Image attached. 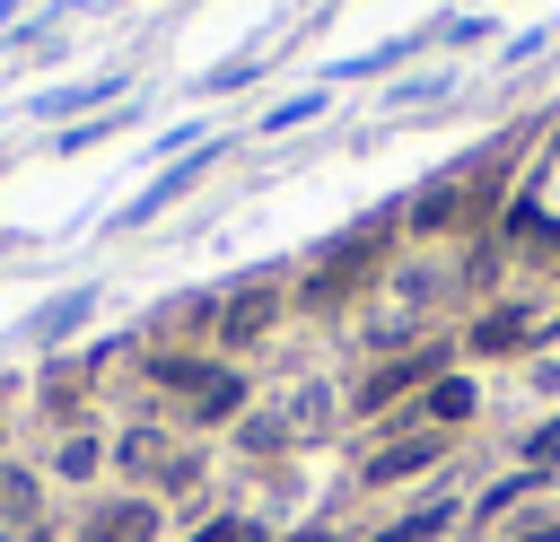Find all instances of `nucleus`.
<instances>
[{
	"label": "nucleus",
	"mask_w": 560,
	"mask_h": 542,
	"mask_svg": "<svg viewBox=\"0 0 560 542\" xmlns=\"http://www.w3.org/2000/svg\"><path fill=\"white\" fill-rule=\"evenodd\" d=\"M158 533H166V507H158L149 490L96 498V507H79V525H70V542H158Z\"/></svg>",
	"instance_id": "obj_1"
},
{
	"label": "nucleus",
	"mask_w": 560,
	"mask_h": 542,
	"mask_svg": "<svg viewBox=\"0 0 560 542\" xmlns=\"http://www.w3.org/2000/svg\"><path fill=\"white\" fill-rule=\"evenodd\" d=\"M472 411H481V385H472V376H429V385H420V411H411V428H446V437H455Z\"/></svg>",
	"instance_id": "obj_7"
},
{
	"label": "nucleus",
	"mask_w": 560,
	"mask_h": 542,
	"mask_svg": "<svg viewBox=\"0 0 560 542\" xmlns=\"http://www.w3.org/2000/svg\"><path fill=\"white\" fill-rule=\"evenodd\" d=\"M376 254H385V236H376V227H368V236L324 245V262L306 271V306H341V297H359V280L376 271Z\"/></svg>",
	"instance_id": "obj_2"
},
{
	"label": "nucleus",
	"mask_w": 560,
	"mask_h": 542,
	"mask_svg": "<svg viewBox=\"0 0 560 542\" xmlns=\"http://www.w3.org/2000/svg\"><path fill=\"white\" fill-rule=\"evenodd\" d=\"M446 446H455L446 428H402V437H385V446L368 455V472H359V481H368V490H394V481H420L429 463H446Z\"/></svg>",
	"instance_id": "obj_5"
},
{
	"label": "nucleus",
	"mask_w": 560,
	"mask_h": 542,
	"mask_svg": "<svg viewBox=\"0 0 560 542\" xmlns=\"http://www.w3.org/2000/svg\"><path fill=\"white\" fill-rule=\"evenodd\" d=\"M280 306H289V297H280V280H245L236 297H219V323H210V332H219V350H254V341L280 323Z\"/></svg>",
	"instance_id": "obj_4"
},
{
	"label": "nucleus",
	"mask_w": 560,
	"mask_h": 542,
	"mask_svg": "<svg viewBox=\"0 0 560 542\" xmlns=\"http://www.w3.org/2000/svg\"><path fill=\"white\" fill-rule=\"evenodd\" d=\"M525 472H542V481L560 472V411H551V420H542V428L525 437Z\"/></svg>",
	"instance_id": "obj_11"
},
{
	"label": "nucleus",
	"mask_w": 560,
	"mask_h": 542,
	"mask_svg": "<svg viewBox=\"0 0 560 542\" xmlns=\"http://www.w3.org/2000/svg\"><path fill=\"white\" fill-rule=\"evenodd\" d=\"M114 463V437H96V428H61V446H52V481H96Z\"/></svg>",
	"instance_id": "obj_9"
},
{
	"label": "nucleus",
	"mask_w": 560,
	"mask_h": 542,
	"mask_svg": "<svg viewBox=\"0 0 560 542\" xmlns=\"http://www.w3.org/2000/svg\"><path fill=\"white\" fill-rule=\"evenodd\" d=\"M79 315H88V288H70L61 306H44V315H35V332H44V341H61V332H70Z\"/></svg>",
	"instance_id": "obj_13"
},
{
	"label": "nucleus",
	"mask_w": 560,
	"mask_h": 542,
	"mask_svg": "<svg viewBox=\"0 0 560 542\" xmlns=\"http://www.w3.org/2000/svg\"><path fill=\"white\" fill-rule=\"evenodd\" d=\"M455 525V498H429V507H411V516H394L385 533H368V542H438Z\"/></svg>",
	"instance_id": "obj_10"
},
{
	"label": "nucleus",
	"mask_w": 560,
	"mask_h": 542,
	"mask_svg": "<svg viewBox=\"0 0 560 542\" xmlns=\"http://www.w3.org/2000/svg\"><path fill=\"white\" fill-rule=\"evenodd\" d=\"M534 385H542V393H560V358H534Z\"/></svg>",
	"instance_id": "obj_15"
},
{
	"label": "nucleus",
	"mask_w": 560,
	"mask_h": 542,
	"mask_svg": "<svg viewBox=\"0 0 560 542\" xmlns=\"http://www.w3.org/2000/svg\"><path fill=\"white\" fill-rule=\"evenodd\" d=\"M429 376H446V350H402L394 367L359 376V393H350V420H376V411H394L402 393L420 402V385H429Z\"/></svg>",
	"instance_id": "obj_3"
},
{
	"label": "nucleus",
	"mask_w": 560,
	"mask_h": 542,
	"mask_svg": "<svg viewBox=\"0 0 560 542\" xmlns=\"http://www.w3.org/2000/svg\"><path fill=\"white\" fill-rule=\"evenodd\" d=\"M280 542H341V533H324V525H306V533H280Z\"/></svg>",
	"instance_id": "obj_16"
},
{
	"label": "nucleus",
	"mask_w": 560,
	"mask_h": 542,
	"mask_svg": "<svg viewBox=\"0 0 560 542\" xmlns=\"http://www.w3.org/2000/svg\"><path fill=\"white\" fill-rule=\"evenodd\" d=\"M44 525V472L35 463H0V533Z\"/></svg>",
	"instance_id": "obj_8"
},
{
	"label": "nucleus",
	"mask_w": 560,
	"mask_h": 542,
	"mask_svg": "<svg viewBox=\"0 0 560 542\" xmlns=\"http://www.w3.org/2000/svg\"><path fill=\"white\" fill-rule=\"evenodd\" d=\"M192 542H271L254 516H210V525H192Z\"/></svg>",
	"instance_id": "obj_12"
},
{
	"label": "nucleus",
	"mask_w": 560,
	"mask_h": 542,
	"mask_svg": "<svg viewBox=\"0 0 560 542\" xmlns=\"http://www.w3.org/2000/svg\"><path fill=\"white\" fill-rule=\"evenodd\" d=\"M508 542H560V507H534V516H516V525H508Z\"/></svg>",
	"instance_id": "obj_14"
},
{
	"label": "nucleus",
	"mask_w": 560,
	"mask_h": 542,
	"mask_svg": "<svg viewBox=\"0 0 560 542\" xmlns=\"http://www.w3.org/2000/svg\"><path fill=\"white\" fill-rule=\"evenodd\" d=\"M534 341H542V323H534L525 306H499V315H481V323L464 332V350H472V358H525Z\"/></svg>",
	"instance_id": "obj_6"
}]
</instances>
